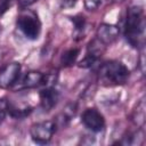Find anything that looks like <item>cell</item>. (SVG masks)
<instances>
[{
    "instance_id": "cell-1",
    "label": "cell",
    "mask_w": 146,
    "mask_h": 146,
    "mask_svg": "<svg viewBox=\"0 0 146 146\" xmlns=\"http://www.w3.org/2000/svg\"><path fill=\"white\" fill-rule=\"evenodd\" d=\"M145 15L144 9L139 6H133L128 9L124 23L125 40L135 48L144 44L145 35Z\"/></svg>"
},
{
    "instance_id": "cell-2",
    "label": "cell",
    "mask_w": 146,
    "mask_h": 146,
    "mask_svg": "<svg viewBox=\"0 0 146 146\" xmlns=\"http://www.w3.org/2000/svg\"><path fill=\"white\" fill-rule=\"evenodd\" d=\"M129 75V68L122 62L115 59L103 63L98 71L100 83L107 87L124 84L128 81Z\"/></svg>"
},
{
    "instance_id": "cell-3",
    "label": "cell",
    "mask_w": 146,
    "mask_h": 146,
    "mask_svg": "<svg viewBox=\"0 0 146 146\" xmlns=\"http://www.w3.org/2000/svg\"><path fill=\"white\" fill-rule=\"evenodd\" d=\"M16 25L22 34L29 40H36L41 33V22L35 11L23 9L16 19Z\"/></svg>"
},
{
    "instance_id": "cell-4",
    "label": "cell",
    "mask_w": 146,
    "mask_h": 146,
    "mask_svg": "<svg viewBox=\"0 0 146 146\" xmlns=\"http://www.w3.org/2000/svg\"><path fill=\"white\" fill-rule=\"evenodd\" d=\"M56 123L55 121H40L31 125L30 128V136L32 140L39 145H44L50 141L55 131H56Z\"/></svg>"
},
{
    "instance_id": "cell-5",
    "label": "cell",
    "mask_w": 146,
    "mask_h": 146,
    "mask_svg": "<svg viewBox=\"0 0 146 146\" xmlns=\"http://www.w3.org/2000/svg\"><path fill=\"white\" fill-rule=\"evenodd\" d=\"M81 122L91 132H100L105 128V117L95 107L86 108L82 112Z\"/></svg>"
},
{
    "instance_id": "cell-6",
    "label": "cell",
    "mask_w": 146,
    "mask_h": 146,
    "mask_svg": "<svg viewBox=\"0 0 146 146\" xmlns=\"http://www.w3.org/2000/svg\"><path fill=\"white\" fill-rule=\"evenodd\" d=\"M22 66L18 62H10L0 68V89L11 88L19 79Z\"/></svg>"
},
{
    "instance_id": "cell-7",
    "label": "cell",
    "mask_w": 146,
    "mask_h": 146,
    "mask_svg": "<svg viewBox=\"0 0 146 146\" xmlns=\"http://www.w3.org/2000/svg\"><path fill=\"white\" fill-rule=\"evenodd\" d=\"M96 35H97L96 39L100 41L104 46H110L117 40L120 35V29L114 24L102 23L97 29Z\"/></svg>"
},
{
    "instance_id": "cell-8",
    "label": "cell",
    "mask_w": 146,
    "mask_h": 146,
    "mask_svg": "<svg viewBox=\"0 0 146 146\" xmlns=\"http://www.w3.org/2000/svg\"><path fill=\"white\" fill-rule=\"evenodd\" d=\"M39 98L41 108L44 112H48L57 105L59 100V91L52 86H46V88L39 92Z\"/></svg>"
},
{
    "instance_id": "cell-9",
    "label": "cell",
    "mask_w": 146,
    "mask_h": 146,
    "mask_svg": "<svg viewBox=\"0 0 146 146\" xmlns=\"http://www.w3.org/2000/svg\"><path fill=\"white\" fill-rule=\"evenodd\" d=\"M49 75L42 73L40 71H30L22 79V88L23 89H33L40 86H48Z\"/></svg>"
},
{
    "instance_id": "cell-10",
    "label": "cell",
    "mask_w": 146,
    "mask_h": 146,
    "mask_svg": "<svg viewBox=\"0 0 146 146\" xmlns=\"http://www.w3.org/2000/svg\"><path fill=\"white\" fill-rule=\"evenodd\" d=\"M131 121L138 128L144 127V124H145V99L144 98H141L139 100V103L137 104V106L132 111Z\"/></svg>"
},
{
    "instance_id": "cell-11",
    "label": "cell",
    "mask_w": 146,
    "mask_h": 146,
    "mask_svg": "<svg viewBox=\"0 0 146 146\" xmlns=\"http://www.w3.org/2000/svg\"><path fill=\"white\" fill-rule=\"evenodd\" d=\"M80 54L79 48H70L65 50L60 56V64L63 67H71L75 64Z\"/></svg>"
},
{
    "instance_id": "cell-12",
    "label": "cell",
    "mask_w": 146,
    "mask_h": 146,
    "mask_svg": "<svg viewBox=\"0 0 146 146\" xmlns=\"http://www.w3.org/2000/svg\"><path fill=\"white\" fill-rule=\"evenodd\" d=\"M73 25H74V30L78 34H82L83 35V32H84V29H86V25H87V22H86V18L84 16L82 15H76L74 17L71 18Z\"/></svg>"
},
{
    "instance_id": "cell-13",
    "label": "cell",
    "mask_w": 146,
    "mask_h": 146,
    "mask_svg": "<svg viewBox=\"0 0 146 146\" xmlns=\"http://www.w3.org/2000/svg\"><path fill=\"white\" fill-rule=\"evenodd\" d=\"M103 0H83L84 3V8L89 11H94L96 9L99 8V6L102 5Z\"/></svg>"
},
{
    "instance_id": "cell-14",
    "label": "cell",
    "mask_w": 146,
    "mask_h": 146,
    "mask_svg": "<svg viewBox=\"0 0 146 146\" xmlns=\"http://www.w3.org/2000/svg\"><path fill=\"white\" fill-rule=\"evenodd\" d=\"M8 112V102L5 98H0V124L3 122Z\"/></svg>"
},
{
    "instance_id": "cell-15",
    "label": "cell",
    "mask_w": 146,
    "mask_h": 146,
    "mask_svg": "<svg viewBox=\"0 0 146 146\" xmlns=\"http://www.w3.org/2000/svg\"><path fill=\"white\" fill-rule=\"evenodd\" d=\"M16 1H17V3H18L19 7L26 8V7H30V6H32L33 3L38 2L39 0H16Z\"/></svg>"
},
{
    "instance_id": "cell-16",
    "label": "cell",
    "mask_w": 146,
    "mask_h": 146,
    "mask_svg": "<svg viewBox=\"0 0 146 146\" xmlns=\"http://www.w3.org/2000/svg\"><path fill=\"white\" fill-rule=\"evenodd\" d=\"M3 57H5V51H3V49H2V48H0V63L2 62Z\"/></svg>"
},
{
    "instance_id": "cell-17",
    "label": "cell",
    "mask_w": 146,
    "mask_h": 146,
    "mask_svg": "<svg viewBox=\"0 0 146 146\" xmlns=\"http://www.w3.org/2000/svg\"><path fill=\"white\" fill-rule=\"evenodd\" d=\"M1 1H2V0H0V2H1Z\"/></svg>"
}]
</instances>
